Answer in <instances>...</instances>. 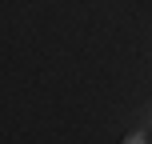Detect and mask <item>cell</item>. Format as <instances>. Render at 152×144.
I'll return each mask as SVG.
<instances>
[{"mask_svg":"<svg viewBox=\"0 0 152 144\" xmlns=\"http://www.w3.org/2000/svg\"><path fill=\"white\" fill-rule=\"evenodd\" d=\"M140 124H144V128H148V132H152V104H148V108H144V112H140Z\"/></svg>","mask_w":152,"mask_h":144,"instance_id":"7a4b0ae2","label":"cell"},{"mask_svg":"<svg viewBox=\"0 0 152 144\" xmlns=\"http://www.w3.org/2000/svg\"><path fill=\"white\" fill-rule=\"evenodd\" d=\"M124 144H148V128H144V124H140V128H136V132H132V136H128V140H124Z\"/></svg>","mask_w":152,"mask_h":144,"instance_id":"6da1fadb","label":"cell"}]
</instances>
